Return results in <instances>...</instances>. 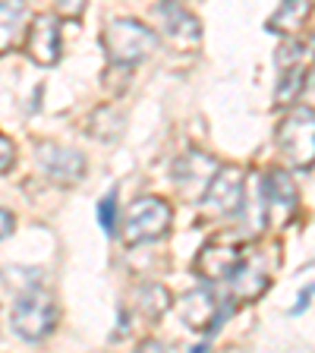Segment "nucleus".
Returning <instances> with one entry per match:
<instances>
[{
	"label": "nucleus",
	"instance_id": "f257e3e1",
	"mask_svg": "<svg viewBox=\"0 0 315 353\" xmlns=\"http://www.w3.org/2000/svg\"><path fill=\"white\" fill-rule=\"evenodd\" d=\"M108 60L117 66H132L158 51V35L136 19H110L101 32Z\"/></svg>",
	"mask_w": 315,
	"mask_h": 353
},
{
	"label": "nucleus",
	"instance_id": "f03ea898",
	"mask_svg": "<svg viewBox=\"0 0 315 353\" xmlns=\"http://www.w3.org/2000/svg\"><path fill=\"white\" fill-rule=\"evenodd\" d=\"M278 148L290 168L312 170L315 168V110L294 108L278 126Z\"/></svg>",
	"mask_w": 315,
	"mask_h": 353
},
{
	"label": "nucleus",
	"instance_id": "7ed1b4c3",
	"mask_svg": "<svg viewBox=\"0 0 315 353\" xmlns=\"http://www.w3.org/2000/svg\"><path fill=\"white\" fill-rule=\"evenodd\" d=\"M13 331L26 341H44L57 328V303L48 290H41L38 284H32L29 290H22V296L13 306Z\"/></svg>",
	"mask_w": 315,
	"mask_h": 353
},
{
	"label": "nucleus",
	"instance_id": "20e7f679",
	"mask_svg": "<svg viewBox=\"0 0 315 353\" xmlns=\"http://www.w3.org/2000/svg\"><path fill=\"white\" fill-rule=\"evenodd\" d=\"M170 228V205L158 196H145L136 199L126 212L123 221V240L126 246H136V243H152L161 240Z\"/></svg>",
	"mask_w": 315,
	"mask_h": 353
},
{
	"label": "nucleus",
	"instance_id": "39448f33",
	"mask_svg": "<svg viewBox=\"0 0 315 353\" xmlns=\"http://www.w3.org/2000/svg\"><path fill=\"white\" fill-rule=\"evenodd\" d=\"M296 205H300V192H296L290 174H284V170L262 174V214L274 228H287L290 218L296 214Z\"/></svg>",
	"mask_w": 315,
	"mask_h": 353
},
{
	"label": "nucleus",
	"instance_id": "423d86ee",
	"mask_svg": "<svg viewBox=\"0 0 315 353\" xmlns=\"http://www.w3.org/2000/svg\"><path fill=\"white\" fill-rule=\"evenodd\" d=\"M214 170H218V161L214 158H208L205 152H186L180 154L174 161V183L176 190H180V196L186 199V202H202V196H205L208 183H212Z\"/></svg>",
	"mask_w": 315,
	"mask_h": 353
},
{
	"label": "nucleus",
	"instance_id": "0eeeda50",
	"mask_svg": "<svg viewBox=\"0 0 315 353\" xmlns=\"http://www.w3.org/2000/svg\"><path fill=\"white\" fill-rule=\"evenodd\" d=\"M205 205L212 214H234L243 208V170L236 164H218L205 190Z\"/></svg>",
	"mask_w": 315,
	"mask_h": 353
},
{
	"label": "nucleus",
	"instance_id": "6e6552de",
	"mask_svg": "<svg viewBox=\"0 0 315 353\" xmlns=\"http://www.w3.org/2000/svg\"><path fill=\"white\" fill-rule=\"evenodd\" d=\"M180 316L192 331H218L221 319L227 316V306H221V296L208 287H196L180 300Z\"/></svg>",
	"mask_w": 315,
	"mask_h": 353
},
{
	"label": "nucleus",
	"instance_id": "1a4fd4ad",
	"mask_svg": "<svg viewBox=\"0 0 315 353\" xmlns=\"http://www.w3.org/2000/svg\"><path fill=\"white\" fill-rule=\"evenodd\" d=\"M38 164L48 174V180L57 186H76L85 176V154L76 148L41 145L38 148Z\"/></svg>",
	"mask_w": 315,
	"mask_h": 353
},
{
	"label": "nucleus",
	"instance_id": "9d476101",
	"mask_svg": "<svg viewBox=\"0 0 315 353\" xmlns=\"http://www.w3.org/2000/svg\"><path fill=\"white\" fill-rule=\"evenodd\" d=\"M26 51L38 66H54L60 60V22L54 16H38L32 19Z\"/></svg>",
	"mask_w": 315,
	"mask_h": 353
},
{
	"label": "nucleus",
	"instance_id": "9b49d317",
	"mask_svg": "<svg viewBox=\"0 0 315 353\" xmlns=\"http://www.w3.org/2000/svg\"><path fill=\"white\" fill-rule=\"evenodd\" d=\"M240 259H243L240 246H227V243H208V246H202V252L196 256L192 272H196L202 281H227Z\"/></svg>",
	"mask_w": 315,
	"mask_h": 353
},
{
	"label": "nucleus",
	"instance_id": "f8f14e48",
	"mask_svg": "<svg viewBox=\"0 0 315 353\" xmlns=\"http://www.w3.org/2000/svg\"><path fill=\"white\" fill-rule=\"evenodd\" d=\"M227 281H230V290H234L236 300L252 303L268 290V268H265V262L258 256H243Z\"/></svg>",
	"mask_w": 315,
	"mask_h": 353
},
{
	"label": "nucleus",
	"instance_id": "ddd939ff",
	"mask_svg": "<svg viewBox=\"0 0 315 353\" xmlns=\"http://www.w3.org/2000/svg\"><path fill=\"white\" fill-rule=\"evenodd\" d=\"M161 16H164V29H167V38L170 41H176L180 48H190V44L199 41V35H202V29H199L196 16L186 13L176 0H161Z\"/></svg>",
	"mask_w": 315,
	"mask_h": 353
},
{
	"label": "nucleus",
	"instance_id": "4468645a",
	"mask_svg": "<svg viewBox=\"0 0 315 353\" xmlns=\"http://www.w3.org/2000/svg\"><path fill=\"white\" fill-rule=\"evenodd\" d=\"M309 13H312V0H281V7L265 22V29L274 35H294L306 26Z\"/></svg>",
	"mask_w": 315,
	"mask_h": 353
},
{
	"label": "nucleus",
	"instance_id": "2eb2a0df",
	"mask_svg": "<svg viewBox=\"0 0 315 353\" xmlns=\"http://www.w3.org/2000/svg\"><path fill=\"white\" fill-rule=\"evenodd\" d=\"M29 10L22 0H0V54L10 51L26 32Z\"/></svg>",
	"mask_w": 315,
	"mask_h": 353
},
{
	"label": "nucleus",
	"instance_id": "dca6fc26",
	"mask_svg": "<svg viewBox=\"0 0 315 353\" xmlns=\"http://www.w3.org/2000/svg\"><path fill=\"white\" fill-rule=\"evenodd\" d=\"M167 306H170L167 287H161V284H145V287L139 290V309L145 312L148 319L164 316V312H167Z\"/></svg>",
	"mask_w": 315,
	"mask_h": 353
},
{
	"label": "nucleus",
	"instance_id": "f3484780",
	"mask_svg": "<svg viewBox=\"0 0 315 353\" xmlns=\"http://www.w3.org/2000/svg\"><path fill=\"white\" fill-rule=\"evenodd\" d=\"M300 88H303V73H300V66L281 70V85H278V92H274V101H278V104L294 101V98L300 95Z\"/></svg>",
	"mask_w": 315,
	"mask_h": 353
},
{
	"label": "nucleus",
	"instance_id": "a211bd4d",
	"mask_svg": "<svg viewBox=\"0 0 315 353\" xmlns=\"http://www.w3.org/2000/svg\"><path fill=\"white\" fill-rule=\"evenodd\" d=\"M98 224H101L104 234H114V230H117V190H110L108 196L98 202Z\"/></svg>",
	"mask_w": 315,
	"mask_h": 353
},
{
	"label": "nucleus",
	"instance_id": "6ab92c4d",
	"mask_svg": "<svg viewBox=\"0 0 315 353\" xmlns=\"http://www.w3.org/2000/svg\"><path fill=\"white\" fill-rule=\"evenodd\" d=\"M303 57V44L300 41H284L278 48V66L281 70H290V66H296Z\"/></svg>",
	"mask_w": 315,
	"mask_h": 353
},
{
	"label": "nucleus",
	"instance_id": "aec40b11",
	"mask_svg": "<svg viewBox=\"0 0 315 353\" xmlns=\"http://www.w3.org/2000/svg\"><path fill=\"white\" fill-rule=\"evenodd\" d=\"M54 7H57V13L66 16V19H79V16L85 13V0H54Z\"/></svg>",
	"mask_w": 315,
	"mask_h": 353
},
{
	"label": "nucleus",
	"instance_id": "412c9836",
	"mask_svg": "<svg viewBox=\"0 0 315 353\" xmlns=\"http://www.w3.org/2000/svg\"><path fill=\"white\" fill-rule=\"evenodd\" d=\"M13 161H16V148H13V142L0 132V174H7L10 168H13Z\"/></svg>",
	"mask_w": 315,
	"mask_h": 353
},
{
	"label": "nucleus",
	"instance_id": "4be33fe9",
	"mask_svg": "<svg viewBox=\"0 0 315 353\" xmlns=\"http://www.w3.org/2000/svg\"><path fill=\"white\" fill-rule=\"evenodd\" d=\"M303 98H309V108L315 110V66H312V73L309 76H303Z\"/></svg>",
	"mask_w": 315,
	"mask_h": 353
},
{
	"label": "nucleus",
	"instance_id": "5701e85b",
	"mask_svg": "<svg viewBox=\"0 0 315 353\" xmlns=\"http://www.w3.org/2000/svg\"><path fill=\"white\" fill-rule=\"evenodd\" d=\"M312 296H315V284L303 287V290H300V300H296V306H294V309H290V312H294V316H300L303 309H306V306H309V300H312Z\"/></svg>",
	"mask_w": 315,
	"mask_h": 353
},
{
	"label": "nucleus",
	"instance_id": "b1692460",
	"mask_svg": "<svg viewBox=\"0 0 315 353\" xmlns=\"http://www.w3.org/2000/svg\"><path fill=\"white\" fill-rule=\"evenodd\" d=\"M10 230H13V214H10L7 208H0V240H3Z\"/></svg>",
	"mask_w": 315,
	"mask_h": 353
}]
</instances>
